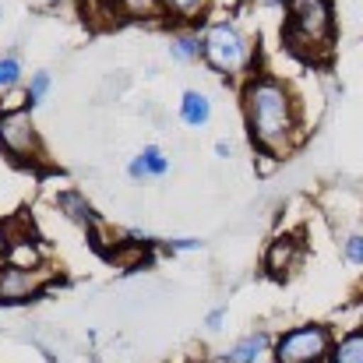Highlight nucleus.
Returning a JSON list of instances; mask_svg holds the SVG:
<instances>
[{
    "mask_svg": "<svg viewBox=\"0 0 363 363\" xmlns=\"http://www.w3.org/2000/svg\"><path fill=\"white\" fill-rule=\"evenodd\" d=\"M247 117L254 138L268 152H286L289 145V99L275 82H257L247 92Z\"/></svg>",
    "mask_w": 363,
    "mask_h": 363,
    "instance_id": "1",
    "label": "nucleus"
},
{
    "mask_svg": "<svg viewBox=\"0 0 363 363\" xmlns=\"http://www.w3.org/2000/svg\"><path fill=\"white\" fill-rule=\"evenodd\" d=\"M289 43L293 50L325 46L328 43V4L325 0H289Z\"/></svg>",
    "mask_w": 363,
    "mask_h": 363,
    "instance_id": "2",
    "label": "nucleus"
},
{
    "mask_svg": "<svg viewBox=\"0 0 363 363\" xmlns=\"http://www.w3.org/2000/svg\"><path fill=\"white\" fill-rule=\"evenodd\" d=\"M205 53H208V60L219 71H240L243 64H247L250 46H247V39L233 25H216L208 32V39H205Z\"/></svg>",
    "mask_w": 363,
    "mask_h": 363,
    "instance_id": "3",
    "label": "nucleus"
},
{
    "mask_svg": "<svg viewBox=\"0 0 363 363\" xmlns=\"http://www.w3.org/2000/svg\"><path fill=\"white\" fill-rule=\"evenodd\" d=\"M325 350H328V335H325V328H300V332H289L282 342H279V350H275V357L279 363H318L325 357Z\"/></svg>",
    "mask_w": 363,
    "mask_h": 363,
    "instance_id": "4",
    "label": "nucleus"
},
{
    "mask_svg": "<svg viewBox=\"0 0 363 363\" xmlns=\"http://www.w3.org/2000/svg\"><path fill=\"white\" fill-rule=\"evenodd\" d=\"M46 279H50L46 272H35V275H32V272H21V268H7V272H0V300L18 303V300L32 296Z\"/></svg>",
    "mask_w": 363,
    "mask_h": 363,
    "instance_id": "5",
    "label": "nucleus"
},
{
    "mask_svg": "<svg viewBox=\"0 0 363 363\" xmlns=\"http://www.w3.org/2000/svg\"><path fill=\"white\" fill-rule=\"evenodd\" d=\"M0 145L14 155H25L32 148V123H28V113H4L0 117Z\"/></svg>",
    "mask_w": 363,
    "mask_h": 363,
    "instance_id": "6",
    "label": "nucleus"
},
{
    "mask_svg": "<svg viewBox=\"0 0 363 363\" xmlns=\"http://www.w3.org/2000/svg\"><path fill=\"white\" fill-rule=\"evenodd\" d=\"M145 173H166V159L159 148H145L134 162H130V177H145Z\"/></svg>",
    "mask_w": 363,
    "mask_h": 363,
    "instance_id": "7",
    "label": "nucleus"
},
{
    "mask_svg": "<svg viewBox=\"0 0 363 363\" xmlns=\"http://www.w3.org/2000/svg\"><path fill=\"white\" fill-rule=\"evenodd\" d=\"M180 113H184L187 123H205L208 121V99L198 96V92H187L184 103H180Z\"/></svg>",
    "mask_w": 363,
    "mask_h": 363,
    "instance_id": "8",
    "label": "nucleus"
},
{
    "mask_svg": "<svg viewBox=\"0 0 363 363\" xmlns=\"http://www.w3.org/2000/svg\"><path fill=\"white\" fill-rule=\"evenodd\" d=\"M261 350H264V335H250V339H243L237 350L226 353V363H250Z\"/></svg>",
    "mask_w": 363,
    "mask_h": 363,
    "instance_id": "9",
    "label": "nucleus"
},
{
    "mask_svg": "<svg viewBox=\"0 0 363 363\" xmlns=\"http://www.w3.org/2000/svg\"><path fill=\"white\" fill-rule=\"evenodd\" d=\"M335 363H363V332H357V335H350V339L339 342Z\"/></svg>",
    "mask_w": 363,
    "mask_h": 363,
    "instance_id": "10",
    "label": "nucleus"
},
{
    "mask_svg": "<svg viewBox=\"0 0 363 363\" xmlns=\"http://www.w3.org/2000/svg\"><path fill=\"white\" fill-rule=\"evenodd\" d=\"M123 7H127V14H134V18H145V14H155V11H159L155 0H123Z\"/></svg>",
    "mask_w": 363,
    "mask_h": 363,
    "instance_id": "11",
    "label": "nucleus"
},
{
    "mask_svg": "<svg viewBox=\"0 0 363 363\" xmlns=\"http://www.w3.org/2000/svg\"><path fill=\"white\" fill-rule=\"evenodd\" d=\"M173 53H177L180 60H191V57L198 53V39H191V35H180V39L173 43Z\"/></svg>",
    "mask_w": 363,
    "mask_h": 363,
    "instance_id": "12",
    "label": "nucleus"
},
{
    "mask_svg": "<svg viewBox=\"0 0 363 363\" xmlns=\"http://www.w3.org/2000/svg\"><path fill=\"white\" fill-rule=\"evenodd\" d=\"M14 82H18V60L4 57L0 60V85H14Z\"/></svg>",
    "mask_w": 363,
    "mask_h": 363,
    "instance_id": "13",
    "label": "nucleus"
},
{
    "mask_svg": "<svg viewBox=\"0 0 363 363\" xmlns=\"http://www.w3.org/2000/svg\"><path fill=\"white\" fill-rule=\"evenodd\" d=\"M46 89H50V78H46V74H39V78L32 82V89H28V103H39V99L46 96Z\"/></svg>",
    "mask_w": 363,
    "mask_h": 363,
    "instance_id": "14",
    "label": "nucleus"
},
{
    "mask_svg": "<svg viewBox=\"0 0 363 363\" xmlns=\"http://www.w3.org/2000/svg\"><path fill=\"white\" fill-rule=\"evenodd\" d=\"M177 11H184V14H198L201 11V0H169Z\"/></svg>",
    "mask_w": 363,
    "mask_h": 363,
    "instance_id": "15",
    "label": "nucleus"
},
{
    "mask_svg": "<svg viewBox=\"0 0 363 363\" xmlns=\"http://www.w3.org/2000/svg\"><path fill=\"white\" fill-rule=\"evenodd\" d=\"M346 254H350L353 261H360V264H363V237H353V240H350V247H346Z\"/></svg>",
    "mask_w": 363,
    "mask_h": 363,
    "instance_id": "16",
    "label": "nucleus"
},
{
    "mask_svg": "<svg viewBox=\"0 0 363 363\" xmlns=\"http://www.w3.org/2000/svg\"><path fill=\"white\" fill-rule=\"evenodd\" d=\"M268 4H282V0H268Z\"/></svg>",
    "mask_w": 363,
    "mask_h": 363,
    "instance_id": "17",
    "label": "nucleus"
}]
</instances>
